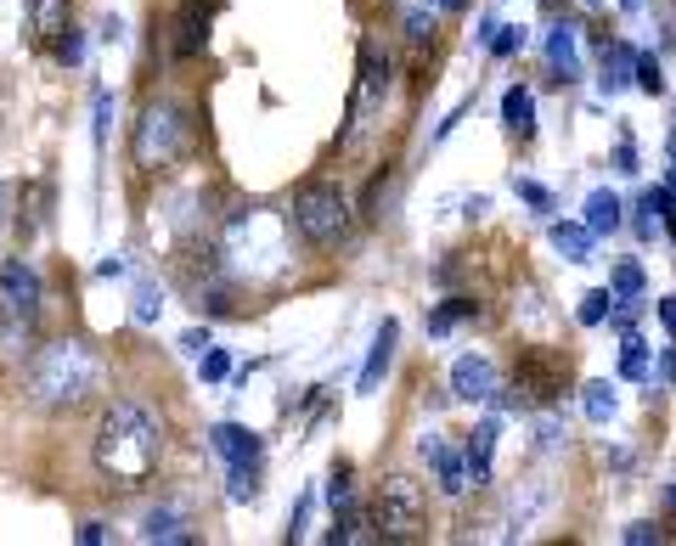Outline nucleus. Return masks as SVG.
<instances>
[{
    "mask_svg": "<svg viewBox=\"0 0 676 546\" xmlns=\"http://www.w3.org/2000/svg\"><path fill=\"white\" fill-rule=\"evenodd\" d=\"M90 457H96V473L113 490H141L164 462V423L135 401H113L102 423H96Z\"/></svg>",
    "mask_w": 676,
    "mask_h": 546,
    "instance_id": "nucleus-1",
    "label": "nucleus"
},
{
    "mask_svg": "<svg viewBox=\"0 0 676 546\" xmlns=\"http://www.w3.org/2000/svg\"><path fill=\"white\" fill-rule=\"evenodd\" d=\"M220 265L231 282H276L294 254H287V220L276 209H237L220 231Z\"/></svg>",
    "mask_w": 676,
    "mask_h": 546,
    "instance_id": "nucleus-2",
    "label": "nucleus"
},
{
    "mask_svg": "<svg viewBox=\"0 0 676 546\" xmlns=\"http://www.w3.org/2000/svg\"><path fill=\"white\" fill-rule=\"evenodd\" d=\"M96 383H102V361H96L90 343L57 338V343H45L29 367V401L45 412H74L96 394Z\"/></svg>",
    "mask_w": 676,
    "mask_h": 546,
    "instance_id": "nucleus-3",
    "label": "nucleus"
},
{
    "mask_svg": "<svg viewBox=\"0 0 676 546\" xmlns=\"http://www.w3.org/2000/svg\"><path fill=\"white\" fill-rule=\"evenodd\" d=\"M186 146H192V119L175 102H153L148 113H141L135 135H130V159H135V170L164 175V170H175L186 159Z\"/></svg>",
    "mask_w": 676,
    "mask_h": 546,
    "instance_id": "nucleus-4",
    "label": "nucleus"
},
{
    "mask_svg": "<svg viewBox=\"0 0 676 546\" xmlns=\"http://www.w3.org/2000/svg\"><path fill=\"white\" fill-rule=\"evenodd\" d=\"M428 529V502H423V484L412 473H383L372 490V535L378 540H417Z\"/></svg>",
    "mask_w": 676,
    "mask_h": 546,
    "instance_id": "nucleus-5",
    "label": "nucleus"
},
{
    "mask_svg": "<svg viewBox=\"0 0 676 546\" xmlns=\"http://www.w3.org/2000/svg\"><path fill=\"white\" fill-rule=\"evenodd\" d=\"M294 231L310 242V248H332V242H345L350 231V197L338 192L332 181H305L294 192Z\"/></svg>",
    "mask_w": 676,
    "mask_h": 546,
    "instance_id": "nucleus-6",
    "label": "nucleus"
},
{
    "mask_svg": "<svg viewBox=\"0 0 676 546\" xmlns=\"http://www.w3.org/2000/svg\"><path fill=\"white\" fill-rule=\"evenodd\" d=\"M513 394L530 406H558L569 394V356L547 343H524L513 356Z\"/></svg>",
    "mask_w": 676,
    "mask_h": 546,
    "instance_id": "nucleus-7",
    "label": "nucleus"
},
{
    "mask_svg": "<svg viewBox=\"0 0 676 546\" xmlns=\"http://www.w3.org/2000/svg\"><path fill=\"white\" fill-rule=\"evenodd\" d=\"M383 96H390V57H383L378 40H361L356 90H350V119H345V146H356V135L367 130V119L383 113Z\"/></svg>",
    "mask_w": 676,
    "mask_h": 546,
    "instance_id": "nucleus-8",
    "label": "nucleus"
},
{
    "mask_svg": "<svg viewBox=\"0 0 676 546\" xmlns=\"http://www.w3.org/2000/svg\"><path fill=\"white\" fill-rule=\"evenodd\" d=\"M40 299H45V287H40V271L29 260H7V265H0V316L34 321Z\"/></svg>",
    "mask_w": 676,
    "mask_h": 546,
    "instance_id": "nucleus-9",
    "label": "nucleus"
},
{
    "mask_svg": "<svg viewBox=\"0 0 676 546\" xmlns=\"http://www.w3.org/2000/svg\"><path fill=\"white\" fill-rule=\"evenodd\" d=\"M553 507V484L542 473H530L513 484V502H508V535H530L542 524V513Z\"/></svg>",
    "mask_w": 676,
    "mask_h": 546,
    "instance_id": "nucleus-10",
    "label": "nucleus"
},
{
    "mask_svg": "<svg viewBox=\"0 0 676 546\" xmlns=\"http://www.w3.org/2000/svg\"><path fill=\"white\" fill-rule=\"evenodd\" d=\"M23 23L34 52H57V40L74 29L68 23V0H23Z\"/></svg>",
    "mask_w": 676,
    "mask_h": 546,
    "instance_id": "nucleus-11",
    "label": "nucleus"
},
{
    "mask_svg": "<svg viewBox=\"0 0 676 546\" xmlns=\"http://www.w3.org/2000/svg\"><path fill=\"white\" fill-rule=\"evenodd\" d=\"M451 394H457V401H497V367L479 350L457 356L451 361Z\"/></svg>",
    "mask_w": 676,
    "mask_h": 546,
    "instance_id": "nucleus-12",
    "label": "nucleus"
},
{
    "mask_svg": "<svg viewBox=\"0 0 676 546\" xmlns=\"http://www.w3.org/2000/svg\"><path fill=\"white\" fill-rule=\"evenodd\" d=\"M417 457H423L434 473H440V490H446V495H462V490H468V462L446 445V434H423V439H417Z\"/></svg>",
    "mask_w": 676,
    "mask_h": 546,
    "instance_id": "nucleus-13",
    "label": "nucleus"
},
{
    "mask_svg": "<svg viewBox=\"0 0 676 546\" xmlns=\"http://www.w3.org/2000/svg\"><path fill=\"white\" fill-rule=\"evenodd\" d=\"M209 445H215V457H220L226 468L260 462V434L243 428V423H215V428H209Z\"/></svg>",
    "mask_w": 676,
    "mask_h": 546,
    "instance_id": "nucleus-14",
    "label": "nucleus"
},
{
    "mask_svg": "<svg viewBox=\"0 0 676 546\" xmlns=\"http://www.w3.org/2000/svg\"><path fill=\"white\" fill-rule=\"evenodd\" d=\"M547 63H553L558 85H575V79H581V29H575V23H553V34H547Z\"/></svg>",
    "mask_w": 676,
    "mask_h": 546,
    "instance_id": "nucleus-15",
    "label": "nucleus"
},
{
    "mask_svg": "<svg viewBox=\"0 0 676 546\" xmlns=\"http://www.w3.org/2000/svg\"><path fill=\"white\" fill-rule=\"evenodd\" d=\"M395 343H401V321H383L378 338H372V350H367V367H361V378H356L361 394H378L383 372H390V361H395Z\"/></svg>",
    "mask_w": 676,
    "mask_h": 546,
    "instance_id": "nucleus-16",
    "label": "nucleus"
},
{
    "mask_svg": "<svg viewBox=\"0 0 676 546\" xmlns=\"http://www.w3.org/2000/svg\"><path fill=\"white\" fill-rule=\"evenodd\" d=\"M209 45V7L204 0H186L175 18V57H198Z\"/></svg>",
    "mask_w": 676,
    "mask_h": 546,
    "instance_id": "nucleus-17",
    "label": "nucleus"
},
{
    "mask_svg": "<svg viewBox=\"0 0 676 546\" xmlns=\"http://www.w3.org/2000/svg\"><path fill=\"white\" fill-rule=\"evenodd\" d=\"M497 417L491 423H479L473 434H468V445H462V462H468V484H486L491 479V462H497Z\"/></svg>",
    "mask_w": 676,
    "mask_h": 546,
    "instance_id": "nucleus-18",
    "label": "nucleus"
},
{
    "mask_svg": "<svg viewBox=\"0 0 676 546\" xmlns=\"http://www.w3.org/2000/svg\"><path fill=\"white\" fill-rule=\"evenodd\" d=\"M553 248L569 260V265H592V242H598V231L587 226V220H553Z\"/></svg>",
    "mask_w": 676,
    "mask_h": 546,
    "instance_id": "nucleus-19",
    "label": "nucleus"
},
{
    "mask_svg": "<svg viewBox=\"0 0 676 546\" xmlns=\"http://www.w3.org/2000/svg\"><path fill=\"white\" fill-rule=\"evenodd\" d=\"M45 204H52V186H45V181H23V192H18V237L23 242L45 226Z\"/></svg>",
    "mask_w": 676,
    "mask_h": 546,
    "instance_id": "nucleus-20",
    "label": "nucleus"
},
{
    "mask_svg": "<svg viewBox=\"0 0 676 546\" xmlns=\"http://www.w3.org/2000/svg\"><path fill=\"white\" fill-rule=\"evenodd\" d=\"M502 124H508L519 141L536 135V96H530L524 85H508V96H502Z\"/></svg>",
    "mask_w": 676,
    "mask_h": 546,
    "instance_id": "nucleus-21",
    "label": "nucleus"
},
{
    "mask_svg": "<svg viewBox=\"0 0 676 546\" xmlns=\"http://www.w3.org/2000/svg\"><path fill=\"white\" fill-rule=\"evenodd\" d=\"M609 96L614 90H625V85H637V52H632V45H609L603 40V79H598Z\"/></svg>",
    "mask_w": 676,
    "mask_h": 546,
    "instance_id": "nucleus-22",
    "label": "nucleus"
},
{
    "mask_svg": "<svg viewBox=\"0 0 676 546\" xmlns=\"http://www.w3.org/2000/svg\"><path fill=\"white\" fill-rule=\"evenodd\" d=\"M434 34H440V7H434V0H423V7L406 12V45H412V52H428Z\"/></svg>",
    "mask_w": 676,
    "mask_h": 546,
    "instance_id": "nucleus-23",
    "label": "nucleus"
},
{
    "mask_svg": "<svg viewBox=\"0 0 676 546\" xmlns=\"http://www.w3.org/2000/svg\"><path fill=\"white\" fill-rule=\"evenodd\" d=\"M141 540H175V546H192V535H186V524H181L175 507H153L148 518H141Z\"/></svg>",
    "mask_w": 676,
    "mask_h": 546,
    "instance_id": "nucleus-24",
    "label": "nucleus"
},
{
    "mask_svg": "<svg viewBox=\"0 0 676 546\" xmlns=\"http://www.w3.org/2000/svg\"><path fill=\"white\" fill-rule=\"evenodd\" d=\"M159 316H164V287H159L153 276H141V282H135V293H130V321L153 327Z\"/></svg>",
    "mask_w": 676,
    "mask_h": 546,
    "instance_id": "nucleus-25",
    "label": "nucleus"
},
{
    "mask_svg": "<svg viewBox=\"0 0 676 546\" xmlns=\"http://www.w3.org/2000/svg\"><path fill=\"white\" fill-rule=\"evenodd\" d=\"M620 220H625V209H620V197H614V192H592V197H587V226H592L598 237L620 231Z\"/></svg>",
    "mask_w": 676,
    "mask_h": 546,
    "instance_id": "nucleus-26",
    "label": "nucleus"
},
{
    "mask_svg": "<svg viewBox=\"0 0 676 546\" xmlns=\"http://www.w3.org/2000/svg\"><path fill=\"white\" fill-rule=\"evenodd\" d=\"M620 378H625V383H648V378H654L648 343H643L637 332H625V343H620Z\"/></svg>",
    "mask_w": 676,
    "mask_h": 546,
    "instance_id": "nucleus-27",
    "label": "nucleus"
},
{
    "mask_svg": "<svg viewBox=\"0 0 676 546\" xmlns=\"http://www.w3.org/2000/svg\"><path fill=\"white\" fill-rule=\"evenodd\" d=\"M609 287H614L620 305H643V265L637 260H620L614 276H609Z\"/></svg>",
    "mask_w": 676,
    "mask_h": 546,
    "instance_id": "nucleus-28",
    "label": "nucleus"
},
{
    "mask_svg": "<svg viewBox=\"0 0 676 546\" xmlns=\"http://www.w3.org/2000/svg\"><path fill=\"white\" fill-rule=\"evenodd\" d=\"M581 412H587L592 423H609V417L620 412V394H614V383H587V389H581Z\"/></svg>",
    "mask_w": 676,
    "mask_h": 546,
    "instance_id": "nucleus-29",
    "label": "nucleus"
},
{
    "mask_svg": "<svg viewBox=\"0 0 676 546\" xmlns=\"http://www.w3.org/2000/svg\"><path fill=\"white\" fill-rule=\"evenodd\" d=\"M468 316H479V305H473V299H446L440 310H428V332H434V338H446V332H451L457 321H468Z\"/></svg>",
    "mask_w": 676,
    "mask_h": 546,
    "instance_id": "nucleus-30",
    "label": "nucleus"
},
{
    "mask_svg": "<svg viewBox=\"0 0 676 546\" xmlns=\"http://www.w3.org/2000/svg\"><path fill=\"white\" fill-rule=\"evenodd\" d=\"M226 495H231V502H254V495H260V462L226 468Z\"/></svg>",
    "mask_w": 676,
    "mask_h": 546,
    "instance_id": "nucleus-31",
    "label": "nucleus"
},
{
    "mask_svg": "<svg viewBox=\"0 0 676 546\" xmlns=\"http://www.w3.org/2000/svg\"><path fill=\"white\" fill-rule=\"evenodd\" d=\"M614 305H620L614 287H592L587 299H581V321H587V327H603V321L614 316Z\"/></svg>",
    "mask_w": 676,
    "mask_h": 546,
    "instance_id": "nucleus-32",
    "label": "nucleus"
},
{
    "mask_svg": "<svg viewBox=\"0 0 676 546\" xmlns=\"http://www.w3.org/2000/svg\"><path fill=\"white\" fill-rule=\"evenodd\" d=\"M327 502H332V513L356 502V490H350V462H332V473H327Z\"/></svg>",
    "mask_w": 676,
    "mask_h": 546,
    "instance_id": "nucleus-33",
    "label": "nucleus"
},
{
    "mask_svg": "<svg viewBox=\"0 0 676 546\" xmlns=\"http://www.w3.org/2000/svg\"><path fill=\"white\" fill-rule=\"evenodd\" d=\"M52 57H57L63 68H79V63H85V34H79V29H68V34L57 40V52H52Z\"/></svg>",
    "mask_w": 676,
    "mask_h": 546,
    "instance_id": "nucleus-34",
    "label": "nucleus"
},
{
    "mask_svg": "<svg viewBox=\"0 0 676 546\" xmlns=\"http://www.w3.org/2000/svg\"><path fill=\"white\" fill-rule=\"evenodd\" d=\"M198 372H204V383H226L231 378V356L226 350H204L198 356Z\"/></svg>",
    "mask_w": 676,
    "mask_h": 546,
    "instance_id": "nucleus-35",
    "label": "nucleus"
},
{
    "mask_svg": "<svg viewBox=\"0 0 676 546\" xmlns=\"http://www.w3.org/2000/svg\"><path fill=\"white\" fill-rule=\"evenodd\" d=\"M519 45H524V29H519V23H508V29L497 23V34H491V57H513Z\"/></svg>",
    "mask_w": 676,
    "mask_h": 546,
    "instance_id": "nucleus-36",
    "label": "nucleus"
},
{
    "mask_svg": "<svg viewBox=\"0 0 676 546\" xmlns=\"http://www.w3.org/2000/svg\"><path fill=\"white\" fill-rule=\"evenodd\" d=\"M637 90L665 96V74H659V63H654V57H643V52H637Z\"/></svg>",
    "mask_w": 676,
    "mask_h": 546,
    "instance_id": "nucleus-37",
    "label": "nucleus"
},
{
    "mask_svg": "<svg viewBox=\"0 0 676 546\" xmlns=\"http://www.w3.org/2000/svg\"><path fill=\"white\" fill-rule=\"evenodd\" d=\"M564 439H569V434H564L558 417H536V445H542V451H558Z\"/></svg>",
    "mask_w": 676,
    "mask_h": 546,
    "instance_id": "nucleus-38",
    "label": "nucleus"
},
{
    "mask_svg": "<svg viewBox=\"0 0 676 546\" xmlns=\"http://www.w3.org/2000/svg\"><path fill=\"white\" fill-rule=\"evenodd\" d=\"M519 186V197H524V204L530 209H542V215H553V192L547 186H536V181H513Z\"/></svg>",
    "mask_w": 676,
    "mask_h": 546,
    "instance_id": "nucleus-39",
    "label": "nucleus"
},
{
    "mask_svg": "<svg viewBox=\"0 0 676 546\" xmlns=\"http://www.w3.org/2000/svg\"><path fill=\"white\" fill-rule=\"evenodd\" d=\"M625 546H648V540H665V529L659 524H648V518H637V524H625V535H620Z\"/></svg>",
    "mask_w": 676,
    "mask_h": 546,
    "instance_id": "nucleus-40",
    "label": "nucleus"
},
{
    "mask_svg": "<svg viewBox=\"0 0 676 546\" xmlns=\"http://www.w3.org/2000/svg\"><path fill=\"white\" fill-rule=\"evenodd\" d=\"M654 209H659V220H665V231H670V242H676V186H659V192H654Z\"/></svg>",
    "mask_w": 676,
    "mask_h": 546,
    "instance_id": "nucleus-41",
    "label": "nucleus"
},
{
    "mask_svg": "<svg viewBox=\"0 0 676 546\" xmlns=\"http://www.w3.org/2000/svg\"><path fill=\"white\" fill-rule=\"evenodd\" d=\"M310 502H316V495L305 490L299 507H294V518H287V540H305V535H310V529H305V524H310Z\"/></svg>",
    "mask_w": 676,
    "mask_h": 546,
    "instance_id": "nucleus-42",
    "label": "nucleus"
},
{
    "mask_svg": "<svg viewBox=\"0 0 676 546\" xmlns=\"http://www.w3.org/2000/svg\"><path fill=\"white\" fill-rule=\"evenodd\" d=\"M654 215H659V209H654V192H643V204H637V220H632V226H637V237H643V242H648V237H654Z\"/></svg>",
    "mask_w": 676,
    "mask_h": 546,
    "instance_id": "nucleus-43",
    "label": "nucleus"
},
{
    "mask_svg": "<svg viewBox=\"0 0 676 546\" xmlns=\"http://www.w3.org/2000/svg\"><path fill=\"white\" fill-rule=\"evenodd\" d=\"M181 350H186V356H204V350H209V332H204V327L181 332Z\"/></svg>",
    "mask_w": 676,
    "mask_h": 546,
    "instance_id": "nucleus-44",
    "label": "nucleus"
},
{
    "mask_svg": "<svg viewBox=\"0 0 676 546\" xmlns=\"http://www.w3.org/2000/svg\"><path fill=\"white\" fill-rule=\"evenodd\" d=\"M614 170H620V175H637V153H632V141H620V153H614Z\"/></svg>",
    "mask_w": 676,
    "mask_h": 546,
    "instance_id": "nucleus-45",
    "label": "nucleus"
},
{
    "mask_svg": "<svg viewBox=\"0 0 676 546\" xmlns=\"http://www.w3.org/2000/svg\"><path fill=\"white\" fill-rule=\"evenodd\" d=\"M659 327L676 338V293H670V299H659Z\"/></svg>",
    "mask_w": 676,
    "mask_h": 546,
    "instance_id": "nucleus-46",
    "label": "nucleus"
},
{
    "mask_svg": "<svg viewBox=\"0 0 676 546\" xmlns=\"http://www.w3.org/2000/svg\"><path fill=\"white\" fill-rule=\"evenodd\" d=\"M79 540H85V546H102V540H108V529L90 518V524H79Z\"/></svg>",
    "mask_w": 676,
    "mask_h": 546,
    "instance_id": "nucleus-47",
    "label": "nucleus"
},
{
    "mask_svg": "<svg viewBox=\"0 0 676 546\" xmlns=\"http://www.w3.org/2000/svg\"><path fill=\"white\" fill-rule=\"evenodd\" d=\"M659 378H665V383H676V350H665V356H659Z\"/></svg>",
    "mask_w": 676,
    "mask_h": 546,
    "instance_id": "nucleus-48",
    "label": "nucleus"
},
{
    "mask_svg": "<svg viewBox=\"0 0 676 546\" xmlns=\"http://www.w3.org/2000/svg\"><path fill=\"white\" fill-rule=\"evenodd\" d=\"M102 276H124V254H108L102 260Z\"/></svg>",
    "mask_w": 676,
    "mask_h": 546,
    "instance_id": "nucleus-49",
    "label": "nucleus"
},
{
    "mask_svg": "<svg viewBox=\"0 0 676 546\" xmlns=\"http://www.w3.org/2000/svg\"><path fill=\"white\" fill-rule=\"evenodd\" d=\"M665 159H670V186H676V130H670V141H665Z\"/></svg>",
    "mask_w": 676,
    "mask_h": 546,
    "instance_id": "nucleus-50",
    "label": "nucleus"
},
{
    "mask_svg": "<svg viewBox=\"0 0 676 546\" xmlns=\"http://www.w3.org/2000/svg\"><path fill=\"white\" fill-rule=\"evenodd\" d=\"M434 7H440V12H462V7H468V0H434Z\"/></svg>",
    "mask_w": 676,
    "mask_h": 546,
    "instance_id": "nucleus-51",
    "label": "nucleus"
},
{
    "mask_svg": "<svg viewBox=\"0 0 676 546\" xmlns=\"http://www.w3.org/2000/svg\"><path fill=\"white\" fill-rule=\"evenodd\" d=\"M620 7H625V12H643V0H620Z\"/></svg>",
    "mask_w": 676,
    "mask_h": 546,
    "instance_id": "nucleus-52",
    "label": "nucleus"
},
{
    "mask_svg": "<svg viewBox=\"0 0 676 546\" xmlns=\"http://www.w3.org/2000/svg\"><path fill=\"white\" fill-rule=\"evenodd\" d=\"M670 513H676V484H670Z\"/></svg>",
    "mask_w": 676,
    "mask_h": 546,
    "instance_id": "nucleus-53",
    "label": "nucleus"
},
{
    "mask_svg": "<svg viewBox=\"0 0 676 546\" xmlns=\"http://www.w3.org/2000/svg\"><path fill=\"white\" fill-rule=\"evenodd\" d=\"M670 130H676V108H670Z\"/></svg>",
    "mask_w": 676,
    "mask_h": 546,
    "instance_id": "nucleus-54",
    "label": "nucleus"
},
{
    "mask_svg": "<svg viewBox=\"0 0 676 546\" xmlns=\"http://www.w3.org/2000/svg\"><path fill=\"white\" fill-rule=\"evenodd\" d=\"M0 197H7V186H0Z\"/></svg>",
    "mask_w": 676,
    "mask_h": 546,
    "instance_id": "nucleus-55",
    "label": "nucleus"
}]
</instances>
